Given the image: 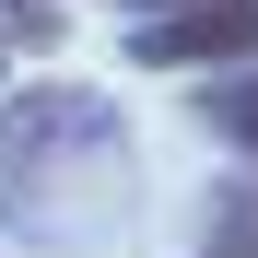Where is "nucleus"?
<instances>
[{"instance_id":"obj_1","label":"nucleus","mask_w":258,"mask_h":258,"mask_svg":"<svg viewBox=\"0 0 258 258\" xmlns=\"http://www.w3.org/2000/svg\"><path fill=\"white\" fill-rule=\"evenodd\" d=\"M141 211L129 117L94 82H24L0 94V235L35 258H94Z\"/></svg>"},{"instance_id":"obj_4","label":"nucleus","mask_w":258,"mask_h":258,"mask_svg":"<svg viewBox=\"0 0 258 258\" xmlns=\"http://www.w3.org/2000/svg\"><path fill=\"white\" fill-rule=\"evenodd\" d=\"M71 35V0H0V47H24V59H47Z\"/></svg>"},{"instance_id":"obj_5","label":"nucleus","mask_w":258,"mask_h":258,"mask_svg":"<svg viewBox=\"0 0 258 258\" xmlns=\"http://www.w3.org/2000/svg\"><path fill=\"white\" fill-rule=\"evenodd\" d=\"M200 258H246V200L223 211V223H211V246H200Z\"/></svg>"},{"instance_id":"obj_2","label":"nucleus","mask_w":258,"mask_h":258,"mask_svg":"<svg viewBox=\"0 0 258 258\" xmlns=\"http://www.w3.org/2000/svg\"><path fill=\"white\" fill-rule=\"evenodd\" d=\"M129 59L141 71H258V0H176V12L129 24Z\"/></svg>"},{"instance_id":"obj_7","label":"nucleus","mask_w":258,"mask_h":258,"mask_svg":"<svg viewBox=\"0 0 258 258\" xmlns=\"http://www.w3.org/2000/svg\"><path fill=\"white\" fill-rule=\"evenodd\" d=\"M141 12H176V0H141Z\"/></svg>"},{"instance_id":"obj_3","label":"nucleus","mask_w":258,"mask_h":258,"mask_svg":"<svg viewBox=\"0 0 258 258\" xmlns=\"http://www.w3.org/2000/svg\"><path fill=\"white\" fill-rule=\"evenodd\" d=\"M200 129L211 141H235L258 164V71H223V82H200Z\"/></svg>"},{"instance_id":"obj_6","label":"nucleus","mask_w":258,"mask_h":258,"mask_svg":"<svg viewBox=\"0 0 258 258\" xmlns=\"http://www.w3.org/2000/svg\"><path fill=\"white\" fill-rule=\"evenodd\" d=\"M246 258H258V200H246Z\"/></svg>"}]
</instances>
